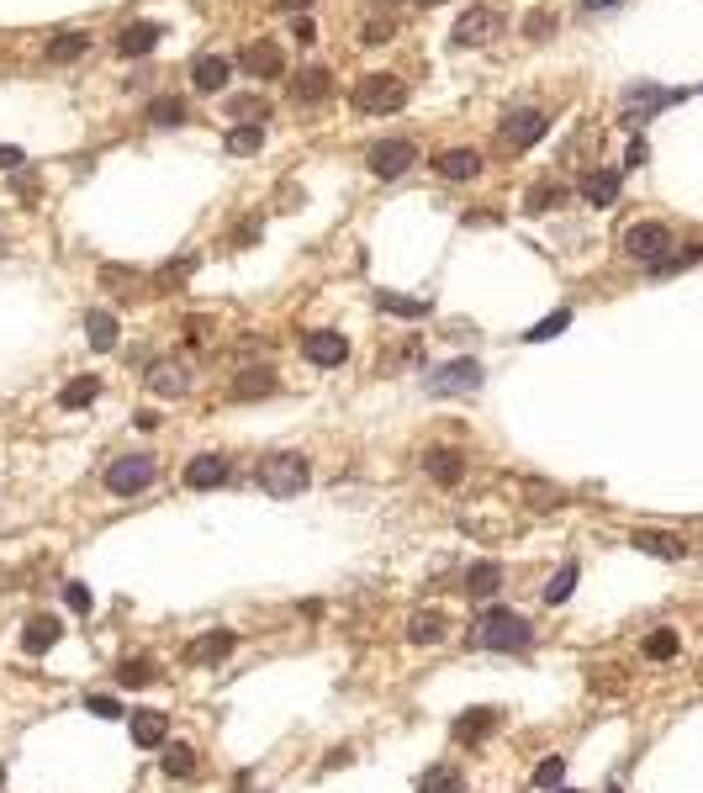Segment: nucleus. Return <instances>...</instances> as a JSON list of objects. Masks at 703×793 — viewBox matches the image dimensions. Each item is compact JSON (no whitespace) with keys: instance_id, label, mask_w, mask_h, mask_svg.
<instances>
[{"instance_id":"1","label":"nucleus","mask_w":703,"mask_h":793,"mask_svg":"<svg viewBox=\"0 0 703 793\" xmlns=\"http://www.w3.org/2000/svg\"><path fill=\"white\" fill-rule=\"evenodd\" d=\"M471 640L481 645V651L518 656V651H529V645H534V624L524 614H513V608H503V603H487V608H481V619H476V630H471Z\"/></svg>"},{"instance_id":"2","label":"nucleus","mask_w":703,"mask_h":793,"mask_svg":"<svg viewBox=\"0 0 703 793\" xmlns=\"http://www.w3.org/2000/svg\"><path fill=\"white\" fill-rule=\"evenodd\" d=\"M254 482H259V492H265V497H302V492H307V482H312V471H307V460H302V455L275 450V455L259 460Z\"/></svg>"},{"instance_id":"3","label":"nucleus","mask_w":703,"mask_h":793,"mask_svg":"<svg viewBox=\"0 0 703 793\" xmlns=\"http://www.w3.org/2000/svg\"><path fill=\"white\" fill-rule=\"evenodd\" d=\"M349 106H355L360 117H392L407 106V85L397 75H365L355 90H349Z\"/></svg>"},{"instance_id":"4","label":"nucleus","mask_w":703,"mask_h":793,"mask_svg":"<svg viewBox=\"0 0 703 793\" xmlns=\"http://www.w3.org/2000/svg\"><path fill=\"white\" fill-rule=\"evenodd\" d=\"M159 482V460L154 455H117L106 466V492L111 497H138Z\"/></svg>"},{"instance_id":"5","label":"nucleus","mask_w":703,"mask_h":793,"mask_svg":"<svg viewBox=\"0 0 703 793\" xmlns=\"http://www.w3.org/2000/svg\"><path fill=\"white\" fill-rule=\"evenodd\" d=\"M624 254L651 270L656 260H666V254H672V228H666V223H635V228H624Z\"/></svg>"},{"instance_id":"6","label":"nucleus","mask_w":703,"mask_h":793,"mask_svg":"<svg viewBox=\"0 0 703 793\" xmlns=\"http://www.w3.org/2000/svg\"><path fill=\"white\" fill-rule=\"evenodd\" d=\"M481 376H487L481 360H450V365H439V371L423 376V386H429V397H460V392H476Z\"/></svg>"},{"instance_id":"7","label":"nucleus","mask_w":703,"mask_h":793,"mask_svg":"<svg viewBox=\"0 0 703 793\" xmlns=\"http://www.w3.org/2000/svg\"><path fill=\"white\" fill-rule=\"evenodd\" d=\"M497 32H503V11L497 6H471V11H460V22H455V48H481V43H492Z\"/></svg>"},{"instance_id":"8","label":"nucleus","mask_w":703,"mask_h":793,"mask_svg":"<svg viewBox=\"0 0 703 793\" xmlns=\"http://www.w3.org/2000/svg\"><path fill=\"white\" fill-rule=\"evenodd\" d=\"M682 101V90H661V85H629L624 90V122L629 127H640V122H651L661 106H677Z\"/></svg>"},{"instance_id":"9","label":"nucleus","mask_w":703,"mask_h":793,"mask_svg":"<svg viewBox=\"0 0 703 793\" xmlns=\"http://www.w3.org/2000/svg\"><path fill=\"white\" fill-rule=\"evenodd\" d=\"M545 127H550V117L540 112V106H513V112L503 117V143L508 149H529V143L545 138Z\"/></svg>"},{"instance_id":"10","label":"nucleus","mask_w":703,"mask_h":793,"mask_svg":"<svg viewBox=\"0 0 703 793\" xmlns=\"http://www.w3.org/2000/svg\"><path fill=\"white\" fill-rule=\"evenodd\" d=\"M413 159H418V149H413L407 138H381V143H370V149H365V164H370L381 180H397Z\"/></svg>"},{"instance_id":"11","label":"nucleus","mask_w":703,"mask_h":793,"mask_svg":"<svg viewBox=\"0 0 703 793\" xmlns=\"http://www.w3.org/2000/svg\"><path fill=\"white\" fill-rule=\"evenodd\" d=\"M302 355L318 365V371H333V365L349 360V339L333 334V328H307V334H302Z\"/></svg>"},{"instance_id":"12","label":"nucleus","mask_w":703,"mask_h":793,"mask_svg":"<svg viewBox=\"0 0 703 793\" xmlns=\"http://www.w3.org/2000/svg\"><path fill=\"white\" fill-rule=\"evenodd\" d=\"M222 482H233V460L228 455H191V466H185V487L191 492H212Z\"/></svg>"},{"instance_id":"13","label":"nucleus","mask_w":703,"mask_h":793,"mask_svg":"<svg viewBox=\"0 0 703 793\" xmlns=\"http://www.w3.org/2000/svg\"><path fill=\"white\" fill-rule=\"evenodd\" d=\"M233 651H238V635L233 630H212V635L185 645V667H217V661H228Z\"/></svg>"},{"instance_id":"14","label":"nucleus","mask_w":703,"mask_h":793,"mask_svg":"<svg viewBox=\"0 0 703 793\" xmlns=\"http://www.w3.org/2000/svg\"><path fill=\"white\" fill-rule=\"evenodd\" d=\"M497 725H503V709H466L455 719V741L460 746H487L497 735Z\"/></svg>"},{"instance_id":"15","label":"nucleus","mask_w":703,"mask_h":793,"mask_svg":"<svg viewBox=\"0 0 703 793\" xmlns=\"http://www.w3.org/2000/svg\"><path fill=\"white\" fill-rule=\"evenodd\" d=\"M275 392H281V376H275L270 365H244V371L233 376L238 402H259V397H275Z\"/></svg>"},{"instance_id":"16","label":"nucleus","mask_w":703,"mask_h":793,"mask_svg":"<svg viewBox=\"0 0 703 793\" xmlns=\"http://www.w3.org/2000/svg\"><path fill=\"white\" fill-rule=\"evenodd\" d=\"M159 38H164L159 22H127L117 32V53H122V59H148V53L159 48Z\"/></svg>"},{"instance_id":"17","label":"nucleus","mask_w":703,"mask_h":793,"mask_svg":"<svg viewBox=\"0 0 703 793\" xmlns=\"http://www.w3.org/2000/svg\"><path fill=\"white\" fill-rule=\"evenodd\" d=\"M423 476H429L434 487H460V476H466V455L439 445V450L423 455Z\"/></svg>"},{"instance_id":"18","label":"nucleus","mask_w":703,"mask_h":793,"mask_svg":"<svg viewBox=\"0 0 703 793\" xmlns=\"http://www.w3.org/2000/svg\"><path fill=\"white\" fill-rule=\"evenodd\" d=\"M238 64H244L254 80H281V75H286V53L275 48V43H249Z\"/></svg>"},{"instance_id":"19","label":"nucleus","mask_w":703,"mask_h":793,"mask_svg":"<svg viewBox=\"0 0 703 793\" xmlns=\"http://www.w3.org/2000/svg\"><path fill=\"white\" fill-rule=\"evenodd\" d=\"M460 587H466V598L487 603V598H497V593H503V566H497V561H476V566H466V577H460Z\"/></svg>"},{"instance_id":"20","label":"nucleus","mask_w":703,"mask_h":793,"mask_svg":"<svg viewBox=\"0 0 703 793\" xmlns=\"http://www.w3.org/2000/svg\"><path fill=\"white\" fill-rule=\"evenodd\" d=\"M629 545H635L640 556H656V561H682V556H688V545H682L677 534H661V529H635V534H629Z\"/></svg>"},{"instance_id":"21","label":"nucleus","mask_w":703,"mask_h":793,"mask_svg":"<svg viewBox=\"0 0 703 793\" xmlns=\"http://www.w3.org/2000/svg\"><path fill=\"white\" fill-rule=\"evenodd\" d=\"M148 392L154 397H185L191 392V371H185L180 360H159L154 371H148Z\"/></svg>"},{"instance_id":"22","label":"nucleus","mask_w":703,"mask_h":793,"mask_svg":"<svg viewBox=\"0 0 703 793\" xmlns=\"http://www.w3.org/2000/svg\"><path fill=\"white\" fill-rule=\"evenodd\" d=\"M444 635H450V614H444V608H418V614L407 619V640L413 645H439Z\"/></svg>"},{"instance_id":"23","label":"nucleus","mask_w":703,"mask_h":793,"mask_svg":"<svg viewBox=\"0 0 703 793\" xmlns=\"http://www.w3.org/2000/svg\"><path fill=\"white\" fill-rule=\"evenodd\" d=\"M127 730H133V746L154 751V746H164V735H170V719H164V709H138L127 719Z\"/></svg>"},{"instance_id":"24","label":"nucleus","mask_w":703,"mask_h":793,"mask_svg":"<svg viewBox=\"0 0 703 793\" xmlns=\"http://www.w3.org/2000/svg\"><path fill=\"white\" fill-rule=\"evenodd\" d=\"M59 635H64L59 619H53V614H37V619L22 624V651H27V656H43V651H53V645H59Z\"/></svg>"},{"instance_id":"25","label":"nucleus","mask_w":703,"mask_h":793,"mask_svg":"<svg viewBox=\"0 0 703 793\" xmlns=\"http://www.w3.org/2000/svg\"><path fill=\"white\" fill-rule=\"evenodd\" d=\"M582 201L587 207H614L619 201V170H587L582 175Z\"/></svg>"},{"instance_id":"26","label":"nucleus","mask_w":703,"mask_h":793,"mask_svg":"<svg viewBox=\"0 0 703 793\" xmlns=\"http://www.w3.org/2000/svg\"><path fill=\"white\" fill-rule=\"evenodd\" d=\"M159 767H164V778H175V783H191L196 778V746H185V741H170L159 751Z\"/></svg>"},{"instance_id":"27","label":"nucleus","mask_w":703,"mask_h":793,"mask_svg":"<svg viewBox=\"0 0 703 793\" xmlns=\"http://www.w3.org/2000/svg\"><path fill=\"white\" fill-rule=\"evenodd\" d=\"M328 90H333V75H328V69H318V64H307V69H296V75H291V96L307 101V106L323 101Z\"/></svg>"},{"instance_id":"28","label":"nucleus","mask_w":703,"mask_h":793,"mask_svg":"<svg viewBox=\"0 0 703 793\" xmlns=\"http://www.w3.org/2000/svg\"><path fill=\"white\" fill-rule=\"evenodd\" d=\"M434 170H439L444 180H476V175H481V154H476V149H444V154L434 159Z\"/></svg>"},{"instance_id":"29","label":"nucleus","mask_w":703,"mask_h":793,"mask_svg":"<svg viewBox=\"0 0 703 793\" xmlns=\"http://www.w3.org/2000/svg\"><path fill=\"white\" fill-rule=\"evenodd\" d=\"M418 793H466V772L450 767V762H434V767L418 778Z\"/></svg>"},{"instance_id":"30","label":"nucleus","mask_w":703,"mask_h":793,"mask_svg":"<svg viewBox=\"0 0 703 793\" xmlns=\"http://www.w3.org/2000/svg\"><path fill=\"white\" fill-rule=\"evenodd\" d=\"M85 339H90V349H117V318H111L106 307H90L85 312Z\"/></svg>"},{"instance_id":"31","label":"nucleus","mask_w":703,"mask_h":793,"mask_svg":"<svg viewBox=\"0 0 703 793\" xmlns=\"http://www.w3.org/2000/svg\"><path fill=\"white\" fill-rule=\"evenodd\" d=\"M191 85H196V90H207V96H217V90L228 85V64L212 59V53H201V59L191 64Z\"/></svg>"},{"instance_id":"32","label":"nucleus","mask_w":703,"mask_h":793,"mask_svg":"<svg viewBox=\"0 0 703 793\" xmlns=\"http://www.w3.org/2000/svg\"><path fill=\"white\" fill-rule=\"evenodd\" d=\"M111 672H117L122 688H154V682H159V667H154L148 656H138V661H117Z\"/></svg>"},{"instance_id":"33","label":"nucleus","mask_w":703,"mask_h":793,"mask_svg":"<svg viewBox=\"0 0 703 793\" xmlns=\"http://www.w3.org/2000/svg\"><path fill=\"white\" fill-rule=\"evenodd\" d=\"M85 48H90V38H85V32H59V38H48L43 59H48V64H69V59H80Z\"/></svg>"},{"instance_id":"34","label":"nucleus","mask_w":703,"mask_h":793,"mask_svg":"<svg viewBox=\"0 0 703 793\" xmlns=\"http://www.w3.org/2000/svg\"><path fill=\"white\" fill-rule=\"evenodd\" d=\"M96 397H101V381H96V376H74L64 392H59V408L74 413V408H85V402H96Z\"/></svg>"},{"instance_id":"35","label":"nucleus","mask_w":703,"mask_h":793,"mask_svg":"<svg viewBox=\"0 0 703 793\" xmlns=\"http://www.w3.org/2000/svg\"><path fill=\"white\" fill-rule=\"evenodd\" d=\"M376 307L392 312V318H423V312H429V297H397V291H376Z\"/></svg>"},{"instance_id":"36","label":"nucleus","mask_w":703,"mask_h":793,"mask_svg":"<svg viewBox=\"0 0 703 793\" xmlns=\"http://www.w3.org/2000/svg\"><path fill=\"white\" fill-rule=\"evenodd\" d=\"M577 577H582V566L577 561H561V571H555L550 587H545V603H566L571 593H577Z\"/></svg>"},{"instance_id":"37","label":"nucleus","mask_w":703,"mask_h":793,"mask_svg":"<svg viewBox=\"0 0 703 793\" xmlns=\"http://www.w3.org/2000/svg\"><path fill=\"white\" fill-rule=\"evenodd\" d=\"M640 651H645V661H672L677 651H682V640L672 635V630H651L640 640Z\"/></svg>"},{"instance_id":"38","label":"nucleus","mask_w":703,"mask_h":793,"mask_svg":"<svg viewBox=\"0 0 703 793\" xmlns=\"http://www.w3.org/2000/svg\"><path fill=\"white\" fill-rule=\"evenodd\" d=\"M566 201V186H555V180H545V186H529L524 196V212H555Z\"/></svg>"},{"instance_id":"39","label":"nucleus","mask_w":703,"mask_h":793,"mask_svg":"<svg viewBox=\"0 0 703 793\" xmlns=\"http://www.w3.org/2000/svg\"><path fill=\"white\" fill-rule=\"evenodd\" d=\"M148 122L154 127H180L185 122V101L180 96H159L154 106H148Z\"/></svg>"},{"instance_id":"40","label":"nucleus","mask_w":703,"mask_h":793,"mask_svg":"<svg viewBox=\"0 0 703 793\" xmlns=\"http://www.w3.org/2000/svg\"><path fill=\"white\" fill-rule=\"evenodd\" d=\"M566 328H571V307H561V312H550V318H540L524 339H529V344H545V339H555V334H566Z\"/></svg>"},{"instance_id":"41","label":"nucleus","mask_w":703,"mask_h":793,"mask_svg":"<svg viewBox=\"0 0 703 793\" xmlns=\"http://www.w3.org/2000/svg\"><path fill=\"white\" fill-rule=\"evenodd\" d=\"M698 260H703V244H693V249H682V254H666V260H656V265H651V275H656V281H666V275L688 270V265H698Z\"/></svg>"},{"instance_id":"42","label":"nucleus","mask_w":703,"mask_h":793,"mask_svg":"<svg viewBox=\"0 0 703 793\" xmlns=\"http://www.w3.org/2000/svg\"><path fill=\"white\" fill-rule=\"evenodd\" d=\"M259 143H265V133H259V122H238L228 133V154H254Z\"/></svg>"},{"instance_id":"43","label":"nucleus","mask_w":703,"mask_h":793,"mask_svg":"<svg viewBox=\"0 0 703 793\" xmlns=\"http://www.w3.org/2000/svg\"><path fill=\"white\" fill-rule=\"evenodd\" d=\"M561 778H566V762H561V756H545V762L534 767V788H540V793H545V788H561Z\"/></svg>"},{"instance_id":"44","label":"nucleus","mask_w":703,"mask_h":793,"mask_svg":"<svg viewBox=\"0 0 703 793\" xmlns=\"http://www.w3.org/2000/svg\"><path fill=\"white\" fill-rule=\"evenodd\" d=\"M392 27H397V22H392V11H376V16L365 22L360 38H365V43H386V38H392Z\"/></svg>"},{"instance_id":"45","label":"nucleus","mask_w":703,"mask_h":793,"mask_svg":"<svg viewBox=\"0 0 703 793\" xmlns=\"http://www.w3.org/2000/svg\"><path fill=\"white\" fill-rule=\"evenodd\" d=\"M85 709L96 714V719H122V698H111V693H90V698H85Z\"/></svg>"},{"instance_id":"46","label":"nucleus","mask_w":703,"mask_h":793,"mask_svg":"<svg viewBox=\"0 0 703 793\" xmlns=\"http://www.w3.org/2000/svg\"><path fill=\"white\" fill-rule=\"evenodd\" d=\"M64 603L74 608V614H90V608H96V598H90L85 582H64Z\"/></svg>"},{"instance_id":"47","label":"nucleus","mask_w":703,"mask_h":793,"mask_svg":"<svg viewBox=\"0 0 703 793\" xmlns=\"http://www.w3.org/2000/svg\"><path fill=\"white\" fill-rule=\"evenodd\" d=\"M228 112H233L238 122H259V117H265V101H259V96H238Z\"/></svg>"},{"instance_id":"48","label":"nucleus","mask_w":703,"mask_h":793,"mask_svg":"<svg viewBox=\"0 0 703 793\" xmlns=\"http://www.w3.org/2000/svg\"><path fill=\"white\" fill-rule=\"evenodd\" d=\"M524 32H529V38H550V32H555V16H550V11H529V16H524Z\"/></svg>"},{"instance_id":"49","label":"nucleus","mask_w":703,"mask_h":793,"mask_svg":"<svg viewBox=\"0 0 703 793\" xmlns=\"http://www.w3.org/2000/svg\"><path fill=\"white\" fill-rule=\"evenodd\" d=\"M11 186H16V196H27V201H37V196H43V180H37L32 170H16V180H11Z\"/></svg>"},{"instance_id":"50","label":"nucleus","mask_w":703,"mask_h":793,"mask_svg":"<svg viewBox=\"0 0 703 793\" xmlns=\"http://www.w3.org/2000/svg\"><path fill=\"white\" fill-rule=\"evenodd\" d=\"M645 159H651V149H645V138H635V143H629V154H624V164H629V170H640Z\"/></svg>"},{"instance_id":"51","label":"nucleus","mask_w":703,"mask_h":793,"mask_svg":"<svg viewBox=\"0 0 703 793\" xmlns=\"http://www.w3.org/2000/svg\"><path fill=\"white\" fill-rule=\"evenodd\" d=\"M0 170H22V149H11V143H0Z\"/></svg>"},{"instance_id":"52","label":"nucleus","mask_w":703,"mask_h":793,"mask_svg":"<svg viewBox=\"0 0 703 793\" xmlns=\"http://www.w3.org/2000/svg\"><path fill=\"white\" fill-rule=\"evenodd\" d=\"M614 6H624V0H582V11H614Z\"/></svg>"},{"instance_id":"53","label":"nucleus","mask_w":703,"mask_h":793,"mask_svg":"<svg viewBox=\"0 0 703 793\" xmlns=\"http://www.w3.org/2000/svg\"><path fill=\"white\" fill-rule=\"evenodd\" d=\"M275 6H281V11H307L312 0H275Z\"/></svg>"},{"instance_id":"54","label":"nucleus","mask_w":703,"mask_h":793,"mask_svg":"<svg viewBox=\"0 0 703 793\" xmlns=\"http://www.w3.org/2000/svg\"><path fill=\"white\" fill-rule=\"evenodd\" d=\"M603 793H624V788H619V783H608V788H603Z\"/></svg>"},{"instance_id":"55","label":"nucleus","mask_w":703,"mask_h":793,"mask_svg":"<svg viewBox=\"0 0 703 793\" xmlns=\"http://www.w3.org/2000/svg\"><path fill=\"white\" fill-rule=\"evenodd\" d=\"M545 793H577V788H545Z\"/></svg>"},{"instance_id":"56","label":"nucleus","mask_w":703,"mask_h":793,"mask_svg":"<svg viewBox=\"0 0 703 793\" xmlns=\"http://www.w3.org/2000/svg\"><path fill=\"white\" fill-rule=\"evenodd\" d=\"M0 783H6V767H0Z\"/></svg>"},{"instance_id":"57","label":"nucleus","mask_w":703,"mask_h":793,"mask_svg":"<svg viewBox=\"0 0 703 793\" xmlns=\"http://www.w3.org/2000/svg\"><path fill=\"white\" fill-rule=\"evenodd\" d=\"M0 249H6V244H0Z\"/></svg>"}]
</instances>
